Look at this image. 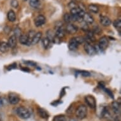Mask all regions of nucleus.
I'll use <instances>...</instances> for the list:
<instances>
[{
    "instance_id": "f257e3e1",
    "label": "nucleus",
    "mask_w": 121,
    "mask_h": 121,
    "mask_svg": "<svg viewBox=\"0 0 121 121\" xmlns=\"http://www.w3.org/2000/svg\"><path fill=\"white\" fill-rule=\"evenodd\" d=\"M87 109L86 106L84 105H81L78 107L76 111H75V115L76 117H78L79 119L82 120L85 119L87 116Z\"/></svg>"
},
{
    "instance_id": "f03ea898",
    "label": "nucleus",
    "mask_w": 121,
    "mask_h": 121,
    "mask_svg": "<svg viewBox=\"0 0 121 121\" xmlns=\"http://www.w3.org/2000/svg\"><path fill=\"white\" fill-rule=\"evenodd\" d=\"M17 115L23 119H27L30 117V113L29 110L24 107H20L17 109Z\"/></svg>"
},
{
    "instance_id": "7ed1b4c3",
    "label": "nucleus",
    "mask_w": 121,
    "mask_h": 121,
    "mask_svg": "<svg viewBox=\"0 0 121 121\" xmlns=\"http://www.w3.org/2000/svg\"><path fill=\"white\" fill-rule=\"evenodd\" d=\"M108 39L107 37H106V36L101 37L99 39L98 46V48H99V50L101 51L105 50L108 47Z\"/></svg>"
},
{
    "instance_id": "20e7f679",
    "label": "nucleus",
    "mask_w": 121,
    "mask_h": 121,
    "mask_svg": "<svg viewBox=\"0 0 121 121\" xmlns=\"http://www.w3.org/2000/svg\"><path fill=\"white\" fill-rule=\"evenodd\" d=\"M30 6L36 10H39L43 8L44 0H29Z\"/></svg>"
},
{
    "instance_id": "39448f33",
    "label": "nucleus",
    "mask_w": 121,
    "mask_h": 121,
    "mask_svg": "<svg viewBox=\"0 0 121 121\" xmlns=\"http://www.w3.org/2000/svg\"><path fill=\"white\" fill-rule=\"evenodd\" d=\"M84 49L85 50L86 53L90 56L94 55L96 53L95 46H92L89 43H86L84 45Z\"/></svg>"
},
{
    "instance_id": "423d86ee",
    "label": "nucleus",
    "mask_w": 121,
    "mask_h": 121,
    "mask_svg": "<svg viewBox=\"0 0 121 121\" xmlns=\"http://www.w3.org/2000/svg\"><path fill=\"white\" fill-rule=\"evenodd\" d=\"M8 101L12 105H17L20 101V97L17 94L10 93L8 95Z\"/></svg>"
},
{
    "instance_id": "0eeeda50",
    "label": "nucleus",
    "mask_w": 121,
    "mask_h": 121,
    "mask_svg": "<svg viewBox=\"0 0 121 121\" xmlns=\"http://www.w3.org/2000/svg\"><path fill=\"white\" fill-rule=\"evenodd\" d=\"M85 101L87 105L91 108H95L96 104V99L94 96L91 95H87L85 97Z\"/></svg>"
},
{
    "instance_id": "6e6552de",
    "label": "nucleus",
    "mask_w": 121,
    "mask_h": 121,
    "mask_svg": "<svg viewBox=\"0 0 121 121\" xmlns=\"http://www.w3.org/2000/svg\"><path fill=\"white\" fill-rule=\"evenodd\" d=\"M45 22H46V18L43 15H39L34 19V24L37 27H41L44 25L45 24Z\"/></svg>"
},
{
    "instance_id": "1a4fd4ad",
    "label": "nucleus",
    "mask_w": 121,
    "mask_h": 121,
    "mask_svg": "<svg viewBox=\"0 0 121 121\" xmlns=\"http://www.w3.org/2000/svg\"><path fill=\"white\" fill-rule=\"evenodd\" d=\"M65 30V32H67L68 34H75L78 31V27L74 24L70 23V24H68L67 26H66Z\"/></svg>"
},
{
    "instance_id": "9d476101",
    "label": "nucleus",
    "mask_w": 121,
    "mask_h": 121,
    "mask_svg": "<svg viewBox=\"0 0 121 121\" xmlns=\"http://www.w3.org/2000/svg\"><path fill=\"white\" fill-rule=\"evenodd\" d=\"M17 43V38L15 35H12L8 39L7 44H8V48H15Z\"/></svg>"
},
{
    "instance_id": "9b49d317",
    "label": "nucleus",
    "mask_w": 121,
    "mask_h": 121,
    "mask_svg": "<svg viewBox=\"0 0 121 121\" xmlns=\"http://www.w3.org/2000/svg\"><path fill=\"white\" fill-rule=\"evenodd\" d=\"M121 103L119 101H113L112 103V108L115 114H119L121 113Z\"/></svg>"
},
{
    "instance_id": "f8f14e48",
    "label": "nucleus",
    "mask_w": 121,
    "mask_h": 121,
    "mask_svg": "<svg viewBox=\"0 0 121 121\" xmlns=\"http://www.w3.org/2000/svg\"><path fill=\"white\" fill-rule=\"evenodd\" d=\"M100 23L103 26L107 27V26H109L110 25H111L112 21L107 17L101 15L100 16Z\"/></svg>"
},
{
    "instance_id": "ddd939ff",
    "label": "nucleus",
    "mask_w": 121,
    "mask_h": 121,
    "mask_svg": "<svg viewBox=\"0 0 121 121\" xmlns=\"http://www.w3.org/2000/svg\"><path fill=\"white\" fill-rule=\"evenodd\" d=\"M78 46H79V44L75 41L74 38H72L70 40L69 43V49L70 51H75L78 50Z\"/></svg>"
},
{
    "instance_id": "4468645a",
    "label": "nucleus",
    "mask_w": 121,
    "mask_h": 121,
    "mask_svg": "<svg viewBox=\"0 0 121 121\" xmlns=\"http://www.w3.org/2000/svg\"><path fill=\"white\" fill-rule=\"evenodd\" d=\"M37 112H38V115H39L40 117H41L42 119H48L49 117V114L48 112L43 108H37Z\"/></svg>"
},
{
    "instance_id": "2eb2a0df",
    "label": "nucleus",
    "mask_w": 121,
    "mask_h": 121,
    "mask_svg": "<svg viewBox=\"0 0 121 121\" xmlns=\"http://www.w3.org/2000/svg\"><path fill=\"white\" fill-rule=\"evenodd\" d=\"M82 20L84 22L89 24H92L94 22V18L90 14L85 13L82 17Z\"/></svg>"
},
{
    "instance_id": "dca6fc26",
    "label": "nucleus",
    "mask_w": 121,
    "mask_h": 121,
    "mask_svg": "<svg viewBox=\"0 0 121 121\" xmlns=\"http://www.w3.org/2000/svg\"><path fill=\"white\" fill-rule=\"evenodd\" d=\"M41 38H42V32H37V33H36L35 35H34V38H33V39H32V43H31V44H32V45H34V44H38V43L40 41V40H41Z\"/></svg>"
},
{
    "instance_id": "f3484780",
    "label": "nucleus",
    "mask_w": 121,
    "mask_h": 121,
    "mask_svg": "<svg viewBox=\"0 0 121 121\" xmlns=\"http://www.w3.org/2000/svg\"><path fill=\"white\" fill-rule=\"evenodd\" d=\"M7 18H8V20L10 22H15L17 18L16 14L15 12L13 10H10L7 14Z\"/></svg>"
},
{
    "instance_id": "a211bd4d",
    "label": "nucleus",
    "mask_w": 121,
    "mask_h": 121,
    "mask_svg": "<svg viewBox=\"0 0 121 121\" xmlns=\"http://www.w3.org/2000/svg\"><path fill=\"white\" fill-rule=\"evenodd\" d=\"M51 41H50L48 38H44L42 39V43H43V46L44 49H48L51 47Z\"/></svg>"
},
{
    "instance_id": "6ab92c4d",
    "label": "nucleus",
    "mask_w": 121,
    "mask_h": 121,
    "mask_svg": "<svg viewBox=\"0 0 121 121\" xmlns=\"http://www.w3.org/2000/svg\"><path fill=\"white\" fill-rule=\"evenodd\" d=\"M19 42L20 43L24 45H27L28 44V36L27 34H22L19 36Z\"/></svg>"
},
{
    "instance_id": "aec40b11",
    "label": "nucleus",
    "mask_w": 121,
    "mask_h": 121,
    "mask_svg": "<svg viewBox=\"0 0 121 121\" xmlns=\"http://www.w3.org/2000/svg\"><path fill=\"white\" fill-rule=\"evenodd\" d=\"M36 34V32L34 31V30H30L29 33L27 34L28 36V44H27V46H30L31 45V43H32V39L34 38V35Z\"/></svg>"
},
{
    "instance_id": "412c9836",
    "label": "nucleus",
    "mask_w": 121,
    "mask_h": 121,
    "mask_svg": "<svg viewBox=\"0 0 121 121\" xmlns=\"http://www.w3.org/2000/svg\"><path fill=\"white\" fill-rule=\"evenodd\" d=\"M85 39H86L89 40L91 41H95V35H94V32L91 30H88L86 33V37Z\"/></svg>"
},
{
    "instance_id": "4be33fe9",
    "label": "nucleus",
    "mask_w": 121,
    "mask_h": 121,
    "mask_svg": "<svg viewBox=\"0 0 121 121\" xmlns=\"http://www.w3.org/2000/svg\"><path fill=\"white\" fill-rule=\"evenodd\" d=\"M87 8H88V10L90 12H91L93 13H98V12H99V8L96 5H95V4H90Z\"/></svg>"
},
{
    "instance_id": "5701e85b",
    "label": "nucleus",
    "mask_w": 121,
    "mask_h": 121,
    "mask_svg": "<svg viewBox=\"0 0 121 121\" xmlns=\"http://www.w3.org/2000/svg\"><path fill=\"white\" fill-rule=\"evenodd\" d=\"M8 46L7 44V43L5 42H2L0 44V52L1 53H6L8 50Z\"/></svg>"
},
{
    "instance_id": "b1692460",
    "label": "nucleus",
    "mask_w": 121,
    "mask_h": 121,
    "mask_svg": "<svg viewBox=\"0 0 121 121\" xmlns=\"http://www.w3.org/2000/svg\"><path fill=\"white\" fill-rule=\"evenodd\" d=\"M113 25L114 26V27L119 30V32H121V20L120 19H117L115 20L113 22Z\"/></svg>"
},
{
    "instance_id": "393cba45",
    "label": "nucleus",
    "mask_w": 121,
    "mask_h": 121,
    "mask_svg": "<svg viewBox=\"0 0 121 121\" xmlns=\"http://www.w3.org/2000/svg\"><path fill=\"white\" fill-rule=\"evenodd\" d=\"M53 121H67V119L65 115H58L54 117Z\"/></svg>"
},
{
    "instance_id": "a878e982",
    "label": "nucleus",
    "mask_w": 121,
    "mask_h": 121,
    "mask_svg": "<svg viewBox=\"0 0 121 121\" xmlns=\"http://www.w3.org/2000/svg\"><path fill=\"white\" fill-rule=\"evenodd\" d=\"M64 21L67 23V24H70L72 22V18H71V15L69 13H65L64 15Z\"/></svg>"
},
{
    "instance_id": "bb28decb",
    "label": "nucleus",
    "mask_w": 121,
    "mask_h": 121,
    "mask_svg": "<svg viewBox=\"0 0 121 121\" xmlns=\"http://www.w3.org/2000/svg\"><path fill=\"white\" fill-rule=\"evenodd\" d=\"M74 38V39H75V41L78 43L79 45V44H83L84 43V41H85V39H84V38L82 37V36H77V37H75V38Z\"/></svg>"
},
{
    "instance_id": "cd10ccee",
    "label": "nucleus",
    "mask_w": 121,
    "mask_h": 121,
    "mask_svg": "<svg viewBox=\"0 0 121 121\" xmlns=\"http://www.w3.org/2000/svg\"><path fill=\"white\" fill-rule=\"evenodd\" d=\"M46 34H47V37H46V38H48L51 41L53 42V40L54 38H55V34L53 33V32L52 30H48Z\"/></svg>"
},
{
    "instance_id": "c85d7f7f",
    "label": "nucleus",
    "mask_w": 121,
    "mask_h": 121,
    "mask_svg": "<svg viewBox=\"0 0 121 121\" xmlns=\"http://www.w3.org/2000/svg\"><path fill=\"white\" fill-rule=\"evenodd\" d=\"M81 29L83 30V31H85V32H87L89 30V27H88V25H87V23H86L85 22H83L82 25H81Z\"/></svg>"
},
{
    "instance_id": "c756f323",
    "label": "nucleus",
    "mask_w": 121,
    "mask_h": 121,
    "mask_svg": "<svg viewBox=\"0 0 121 121\" xmlns=\"http://www.w3.org/2000/svg\"><path fill=\"white\" fill-rule=\"evenodd\" d=\"M11 6L13 8H16L18 6V2L17 0H12L11 1Z\"/></svg>"
},
{
    "instance_id": "7c9ffc66",
    "label": "nucleus",
    "mask_w": 121,
    "mask_h": 121,
    "mask_svg": "<svg viewBox=\"0 0 121 121\" xmlns=\"http://www.w3.org/2000/svg\"><path fill=\"white\" fill-rule=\"evenodd\" d=\"M80 73H81L82 75V76H83V77H89V76H90V75H91L89 72L85 71V70H84V71H81L80 72Z\"/></svg>"
},
{
    "instance_id": "2f4dec72",
    "label": "nucleus",
    "mask_w": 121,
    "mask_h": 121,
    "mask_svg": "<svg viewBox=\"0 0 121 121\" xmlns=\"http://www.w3.org/2000/svg\"><path fill=\"white\" fill-rule=\"evenodd\" d=\"M14 31H15V34H14V35L16 36L17 38V36H20V35H21V30H20V29L19 28H16Z\"/></svg>"
},
{
    "instance_id": "473e14b6",
    "label": "nucleus",
    "mask_w": 121,
    "mask_h": 121,
    "mask_svg": "<svg viewBox=\"0 0 121 121\" xmlns=\"http://www.w3.org/2000/svg\"><path fill=\"white\" fill-rule=\"evenodd\" d=\"M78 5L75 3L73 2V1H72V2H70L69 4V7L70 9H72V8H76V7H78Z\"/></svg>"
},
{
    "instance_id": "72a5a7b5",
    "label": "nucleus",
    "mask_w": 121,
    "mask_h": 121,
    "mask_svg": "<svg viewBox=\"0 0 121 121\" xmlns=\"http://www.w3.org/2000/svg\"><path fill=\"white\" fill-rule=\"evenodd\" d=\"M93 32H95V33H96V34H99L101 33V29L99 27H95L94 28V29H93Z\"/></svg>"
},
{
    "instance_id": "f704fd0d",
    "label": "nucleus",
    "mask_w": 121,
    "mask_h": 121,
    "mask_svg": "<svg viewBox=\"0 0 121 121\" xmlns=\"http://www.w3.org/2000/svg\"><path fill=\"white\" fill-rule=\"evenodd\" d=\"M24 63L28 65L29 66H32V67H34V66H36V64L34 62H31V61H27V62H24Z\"/></svg>"
},
{
    "instance_id": "c9c22d12",
    "label": "nucleus",
    "mask_w": 121,
    "mask_h": 121,
    "mask_svg": "<svg viewBox=\"0 0 121 121\" xmlns=\"http://www.w3.org/2000/svg\"><path fill=\"white\" fill-rule=\"evenodd\" d=\"M105 89V92H106V93H107L108 95L110 96V98H113V93H112V92L110 90V89Z\"/></svg>"
},
{
    "instance_id": "e433bc0d",
    "label": "nucleus",
    "mask_w": 121,
    "mask_h": 121,
    "mask_svg": "<svg viewBox=\"0 0 121 121\" xmlns=\"http://www.w3.org/2000/svg\"><path fill=\"white\" fill-rule=\"evenodd\" d=\"M15 67H17V64H15V63H14V64L10 65L8 67V70H10L13 69H15Z\"/></svg>"
},
{
    "instance_id": "4c0bfd02",
    "label": "nucleus",
    "mask_w": 121,
    "mask_h": 121,
    "mask_svg": "<svg viewBox=\"0 0 121 121\" xmlns=\"http://www.w3.org/2000/svg\"><path fill=\"white\" fill-rule=\"evenodd\" d=\"M3 105H4L3 100L2 98H0V108H1L3 107Z\"/></svg>"
},
{
    "instance_id": "58836bf2",
    "label": "nucleus",
    "mask_w": 121,
    "mask_h": 121,
    "mask_svg": "<svg viewBox=\"0 0 121 121\" xmlns=\"http://www.w3.org/2000/svg\"><path fill=\"white\" fill-rule=\"evenodd\" d=\"M22 70L25 72H29V69L28 68H26V67L22 68Z\"/></svg>"
},
{
    "instance_id": "ea45409f",
    "label": "nucleus",
    "mask_w": 121,
    "mask_h": 121,
    "mask_svg": "<svg viewBox=\"0 0 121 121\" xmlns=\"http://www.w3.org/2000/svg\"><path fill=\"white\" fill-rule=\"evenodd\" d=\"M69 121H78V120L75 119H69Z\"/></svg>"
},
{
    "instance_id": "a19ab883",
    "label": "nucleus",
    "mask_w": 121,
    "mask_h": 121,
    "mask_svg": "<svg viewBox=\"0 0 121 121\" xmlns=\"http://www.w3.org/2000/svg\"><path fill=\"white\" fill-rule=\"evenodd\" d=\"M115 121H120V119H118V118H116L115 120Z\"/></svg>"
},
{
    "instance_id": "79ce46f5",
    "label": "nucleus",
    "mask_w": 121,
    "mask_h": 121,
    "mask_svg": "<svg viewBox=\"0 0 121 121\" xmlns=\"http://www.w3.org/2000/svg\"><path fill=\"white\" fill-rule=\"evenodd\" d=\"M0 44H1V42H0Z\"/></svg>"
}]
</instances>
